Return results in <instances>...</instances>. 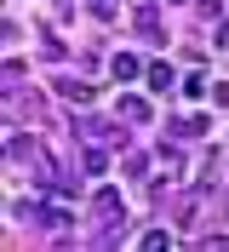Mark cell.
Wrapping results in <instances>:
<instances>
[{"mask_svg":"<svg viewBox=\"0 0 229 252\" xmlns=\"http://www.w3.org/2000/svg\"><path fill=\"white\" fill-rule=\"evenodd\" d=\"M98 223H103V241L121 235V195L115 189H98Z\"/></svg>","mask_w":229,"mask_h":252,"instance_id":"6da1fadb","label":"cell"},{"mask_svg":"<svg viewBox=\"0 0 229 252\" xmlns=\"http://www.w3.org/2000/svg\"><path fill=\"white\" fill-rule=\"evenodd\" d=\"M149 86H155V92H172L178 80H172V69H166V63H149Z\"/></svg>","mask_w":229,"mask_h":252,"instance_id":"7a4b0ae2","label":"cell"},{"mask_svg":"<svg viewBox=\"0 0 229 252\" xmlns=\"http://www.w3.org/2000/svg\"><path fill=\"white\" fill-rule=\"evenodd\" d=\"M121 115H126V121H137V126H143V121H149V103H143V97H126V103H121Z\"/></svg>","mask_w":229,"mask_h":252,"instance_id":"3957f363","label":"cell"},{"mask_svg":"<svg viewBox=\"0 0 229 252\" xmlns=\"http://www.w3.org/2000/svg\"><path fill=\"white\" fill-rule=\"evenodd\" d=\"M115 80H137V58H132V52L115 58Z\"/></svg>","mask_w":229,"mask_h":252,"instance_id":"277c9868","label":"cell"},{"mask_svg":"<svg viewBox=\"0 0 229 252\" xmlns=\"http://www.w3.org/2000/svg\"><path fill=\"white\" fill-rule=\"evenodd\" d=\"M137 29H143V34H155V29H161V17H155V6H137Z\"/></svg>","mask_w":229,"mask_h":252,"instance_id":"5b68a950","label":"cell"},{"mask_svg":"<svg viewBox=\"0 0 229 252\" xmlns=\"http://www.w3.org/2000/svg\"><path fill=\"white\" fill-rule=\"evenodd\" d=\"M86 6H92L98 17H109V12H115V0H86Z\"/></svg>","mask_w":229,"mask_h":252,"instance_id":"8992f818","label":"cell"},{"mask_svg":"<svg viewBox=\"0 0 229 252\" xmlns=\"http://www.w3.org/2000/svg\"><path fill=\"white\" fill-rule=\"evenodd\" d=\"M178 6H183V0H178Z\"/></svg>","mask_w":229,"mask_h":252,"instance_id":"52a82bcc","label":"cell"}]
</instances>
